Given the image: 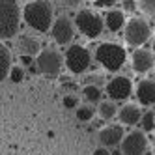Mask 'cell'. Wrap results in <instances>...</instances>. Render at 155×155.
I'll list each match as a JSON object with an SVG mask.
<instances>
[{"label":"cell","instance_id":"obj_1","mask_svg":"<svg viewBox=\"0 0 155 155\" xmlns=\"http://www.w3.org/2000/svg\"><path fill=\"white\" fill-rule=\"evenodd\" d=\"M23 21L36 32H47L54 21V8L49 0H30L23 8Z\"/></svg>","mask_w":155,"mask_h":155},{"label":"cell","instance_id":"obj_2","mask_svg":"<svg viewBox=\"0 0 155 155\" xmlns=\"http://www.w3.org/2000/svg\"><path fill=\"white\" fill-rule=\"evenodd\" d=\"M23 9L17 0H0V41L13 39L19 34Z\"/></svg>","mask_w":155,"mask_h":155},{"label":"cell","instance_id":"obj_3","mask_svg":"<svg viewBox=\"0 0 155 155\" xmlns=\"http://www.w3.org/2000/svg\"><path fill=\"white\" fill-rule=\"evenodd\" d=\"M94 58L101 64L107 71H120L125 65L127 52L121 45H118V43L105 41V43H99L97 45Z\"/></svg>","mask_w":155,"mask_h":155},{"label":"cell","instance_id":"obj_4","mask_svg":"<svg viewBox=\"0 0 155 155\" xmlns=\"http://www.w3.org/2000/svg\"><path fill=\"white\" fill-rule=\"evenodd\" d=\"M73 23H75L77 30L88 39H97L105 30L103 17L95 12H92V9H81V12L75 15Z\"/></svg>","mask_w":155,"mask_h":155},{"label":"cell","instance_id":"obj_5","mask_svg":"<svg viewBox=\"0 0 155 155\" xmlns=\"http://www.w3.org/2000/svg\"><path fill=\"white\" fill-rule=\"evenodd\" d=\"M36 68L39 73L47 75V77H58L62 69L65 68L64 54H60L56 49H51V47L41 49L36 56Z\"/></svg>","mask_w":155,"mask_h":155},{"label":"cell","instance_id":"obj_6","mask_svg":"<svg viewBox=\"0 0 155 155\" xmlns=\"http://www.w3.org/2000/svg\"><path fill=\"white\" fill-rule=\"evenodd\" d=\"M150 36H151V26L144 17H133L124 26V39L131 47H138L142 43H146Z\"/></svg>","mask_w":155,"mask_h":155},{"label":"cell","instance_id":"obj_7","mask_svg":"<svg viewBox=\"0 0 155 155\" xmlns=\"http://www.w3.org/2000/svg\"><path fill=\"white\" fill-rule=\"evenodd\" d=\"M64 62H65V68H68L71 73L81 75V73H84L88 68H90L92 54H90V51H88L86 47L75 43V45L68 47V51H65V54H64Z\"/></svg>","mask_w":155,"mask_h":155},{"label":"cell","instance_id":"obj_8","mask_svg":"<svg viewBox=\"0 0 155 155\" xmlns=\"http://www.w3.org/2000/svg\"><path fill=\"white\" fill-rule=\"evenodd\" d=\"M120 150L124 155H144L148 150V135L142 129L125 133L124 140L120 142Z\"/></svg>","mask_w":155,"mask_h":155},{"label":"cell","instance_id":"obj_9","mask_svg":"<svg viewBox=\"0 0 155 155\" xmlns=\"http://www.w3.org/2000/svg\"><path fill=\"white\" fill-rule=\"evenodd\" d=\"M51 36L58 45H69L75 36V23L68 15H58L51 25Z\"/></svg>","mask_w":155,"mask_h":155},{"label":"cell","instance_id":"obj_10","mask_svg":"<svg viewBox=\"0 0 155 155\" xmlns=\"http://www.w3.org/2000/svg\"><path fill=\"white\" fill-rule=\"evenodd\" d=\"M107 90V95L110 97V101H125V99L131 97L133 94V82L129 77H124V75H118L114 79H110L105 86Z\"/></svg>","mask_w":155,"mask_h":155},{"label":"cell","instance_id":"obj_11","mask_svg":"<svg viewBox=\"0 0 155 155\" xmlns=\"http://www.w3.org/2000/svg\"><path fill=\"white\" fill-rule=\"evenodd\" d=\"M155 65L153 52L148 49H135L131 54V68L137 73H148Z\"/></svg>","mask_w":155,"mask_h":155},{"label":"cell","instance_id":"obj_12","mask_svg":"<svg viewBox=\"0 0 155 155\" xmlns=\"http://www.w3.org/2000/svg\"><path fill=\"white\" fill-rule=\"evenodd\" d=\"M125 131L121 125H107L99 131V144L103 148H116L124 140Z\"/></svg>","mask_w":155,"mask_h":155},{"label":"cell","instance_id":"obj_13","mask_svg":"<svg viewBox=\"0 0 155 155\" xmlns=\"http://www.w3.org/2000/svg\"><path fill=\"white\" fill-rule=\"evenodd\" d=\"M137 99L144 107L155 105V81L151 79H142L137 84Z\"/></svg>","mask_w":155,"mask_h":155},{"label":"cell","instance_id":"obj_14","mask_svg":"<svg viewBox=\"0 0 155 155\" xmlns=\"http://www.w3.org/2000/svg\"><path fill=\"white\" fill-rule=\"evenodd\" d=\"M17 49L23 56H38V52L41 51V41L36 36L21 34L17 39Z\"/></svg>","mask_w":155,"mask_h":155},{"label":"cell","instance_id":"obj_15","mask_svg":"<svg viewBox=\"0 0 155 155\" xmlns=\"http://www.w3.org/2000/svg\"><path fill=\"white\" fill-rule=\"evenodd\" d=\"M118 118H120V124L121 125H131V127H135L140 118H142V110L138 105H124L120 110H118Z\"/></svg>","mask_w":155,"mask_h":155},{"label":"cell","instance_id":"obj_16","mask_svg":"<svg viewBox=\"0 0 155 155\" xmlns=\"http://www.w3.org/2000/svg\"><path fill=\"white\" fill-rule=\"evenodd\" d=\"M105 26L110 30V32H120L124 30L127 19H125V13L121 12V9H108L105 13Z\"/></svg>","mask_w":155,"mask_h":155},{"label":"cell","instance_id":"obj_17","mask_svg":"<svg viewBox=\"0 0 155 155\" xmlns=\"http://www.w3.org/2000/svg\"><path fill=\"white\" fill-rule=\"evenodd\" d=\"M13 65V58H12V52L9 49L0 41V82H4L8 77H9V69Z\"/></svg>","mask_w":155,"mask_h":155},{"label":"cell","instance_id":"obj_18","mask_svg":"<svg viewBox=\"0 0 155 155\" xmlns=\"http://www.w3.org/2000/svg\"><path fill=\"white\" fill-rule=\"evenodd\" d=\"M95 114L101 118V120H112L114 116H118V107L114 101H99L97 103V110Z\"/></svg>","mask_w":155,"mask_h":155},{"label":"cell","instance_id":"obj_19","mask_svg":"<svg viewBox=\"0 0 155 155\" xmlns=\"http://www.w3.org/2000/svg\"><path fill=\"white\" fill-rule=\"evenodd\" d=\"M82 97L88 103H99L103 99V90L95 84H86L82 86Z\"/></svg>","mask_w":155,"mask_h":155},{"label":"cell","instance_id":"obj_20","mask_svg":"<svg viewBox=\"0 0 155 155\" xmlns=\"http://www.w3.org/2000/svg\"><path fill=\"white\" fill-rule=\"evenodd\" d=\"M140 129L144 133H153L155 131V112L153 110H146L142 112V118H140Z\"/></svg>","mask_w":155,"mask_h":155},{"label":"cell","instance_id":"obj_21","mask_svg":"<svg viewBox=\"0 0 155 155\" xmlns=\"http://www.w3.org/2000/svg\"><path fill=\"white\" fill-rule=\"evenodd\" d=\"M75 114H77V120L82 121V124H88V121H92L94 116H95V110L90 107V105H81L75 108Z\"/></svg>","mask_w":155,"mask_h":155},{"label":"cell","instance_id":"obj_22","mask_svg":"<svg viewBox=\"0 0 155 155\" xmlns=\"http://www.w3.org/2000/svg\"><path fill=\"white\" fill-rule=\"evenodd\" d=\"M137 8L140 13L155 19V0H137Z\"/></svg>","mask_w":155,"mask_h":155},{"label":"cell","instance_id":"obj_23","mask_svg":"<svg viewBox=\"0 0 155 155\" xmlns=\"http://www.w3.org/2000/svg\"><path fill=\"white\" fill-rule=\"evenodd\" d=\"M8 79L12 81V82H23V79H25V69L21 68V65H12Z\"/></svg>","mask_w":155,"mask_h":155},{"label":"cell","instance_id":"obj_24","mask_svg":"<svg viewBox=\"0 0 155 155\" xmlns=\"http://www.w3.org/2000/svg\"><path fill=\"white\" fill-rule=\"evenodd\" d=\"M62 103H64V107L65 108H77L79 107V97H77L75 94H68V95H64V99H62Z\"/></svg>","mask_w":155,"mask_h":155},{"label":"cell","instance_id":"obj_25","mask_svg":"<svg viewBox=\"0 0 155 155\" xmlns=\"http://www.w3.org/2000/svg\"><path fill=\"white\" fill-rule=\"evenodd\" d=\"M137 0H121V12L124 13H135L137 12Z\"/></svg>","mask_w":155,"mask_h":155},{"label":"cell","instance_id":"obj_26","mask_svg":"<svg viewBox=\"0 0 155 155\" xmlns=\"http://www.w3.org/2000/svg\"><path fill=\"white\" fill-rule=\"evenodd\" d=\"M84 0H56V4L62 8H68V9H75V8H81V4Z\"/></svg>","mask_w":155,"mask_h":155},{"label":"cell","instance_id":"obj_27","mask_svg":"<svg viewBox=\"0 0 155 155\" xmlns=\"http://www.w3.org/2000/svg\"><path fill=\"white\" fill-rule=\"evenodd\" d=\"M92 2H94L97 8H103V9H105V8H112L118 0H92Z\"/></svg>","mask_w":155,"mask_h":155},{"label":"cell","instance_id":"obj_28","mask_svg":"<svg viewBox=\"0 0 155 155\" xmlns=\"http://www.w3.org/2000/svg\"><path fill=\"white\" fill-rule=\"evenodd\" d=\"M94 155H110V151H108V150H105V148L101 146V148H97V150L94 151Z\"/></svg>","mask_w":155,"mask_h":155},{"label":"cell","instance_id":"obj_29","mask_svg":"<svg viewBox=\"0 0 155 155\" xmlns=\"http://www.w3.org/2000/svg\"><path fill=\"white\" fill-rule=\"evenodd\" d=\"M21 62H23V65H30L34 60H32V56H23V54H21Z\"/></svg>","mask_w":155,"mask_h":155},{"label":"cell","instance_id":"obj_30","mask_svg":"<svg viewBox=\"0 0 155 155\" xmlns=\"http://www.w3.org/2000/svg\"><path fill=\"white\" fill-rule=\"evenodd\" d=\"M110 155H124V153H121V150H112V151H110Z\"/></svg>","mask_w":155,"mask_h":155},{"label":"cell","instance_id":"obj_31","mask_svg":"<svg viewBox=\"0 0 155 155\" xmlns=\"http://www.w3.org/2000/svg\"><path fill=\"white\" fill-rule=\"evenodd\" d=\"M151 142H153V153H155V137H153V140H151Z\"/></svg>","mask_w":155,"mask_h":155},{"label":"cell","instance_id":"obj_32","mask_svg":"<svg viewBox=\"0 0 155 155\" xmlns=\"http://www.w3.org/2000/svg\"><path fill=\"white\" fill-rule=\"evenodd\" d=\"M153 52H155V39H153Z\"/></svg>","mask_w":155,"mask_h":155},{"label":"cell","instance_id":"obj_33","mask_svg":"<svg viewBox=\"0 0 155 155\" xmlns=\"http://www.w3.org/2000/svg\"><path fill=\"white\" fill-rule=\"evenodd\" d=\"M153 68H155V65H153Z\"/></svg>","mask_w":155,"mask_h":155}]
</instances>
